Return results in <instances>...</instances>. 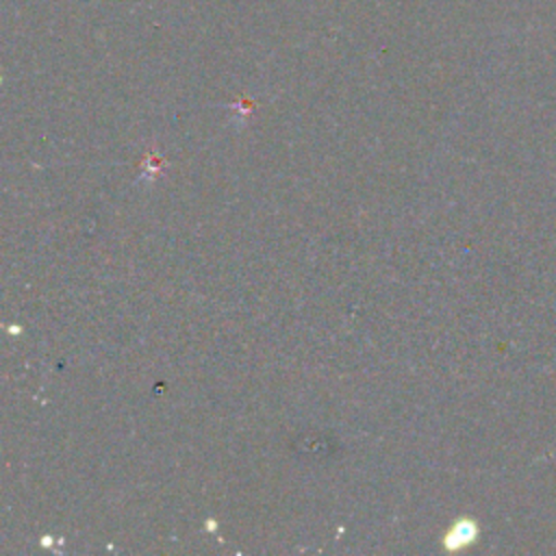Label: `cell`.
<instances>
[{
  "label": "cell",
  "instance_id": "1",
  "mask_svg": "<svg viewBox=\"0 0 556 556\" xmlns=\"http://www.w3.org/2000/svg\"><path fill=\"white\" fill-rule=\"evenodd\" d=\"M480 534V528L473 519L463 517L458 521H454V526L447 530L445 534V547L447 549H463L467 545H471Z\"/></svg>",
  "mask_w": 556,
  "mask_h": 556
}]
</instances>
